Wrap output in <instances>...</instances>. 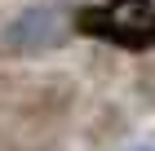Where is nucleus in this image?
<instances>
[{
    "label": "nucleus",
    "instance_id": "f257e3e1",
    "mask_svg": "<svg viewBox=\"0 0 155 151\" xmlns=\"http://www.w3.org/2000/svg\"><path fill=\"white\" fill-rule=\"evenodd\" d=\"M80 102H84V89L75 76H62V71H27V84L13 102L9 125L22 142H36V138H53V133H67L71 120L80 116Z\"/></svg>",
    "mask_w": 155,
    "mask_h": 151
},
{
    "label": "nucleus",
    "instance_id": "f03ea898",
    "mask_svg": "<svg viewBox=\"0 0 155 151\" xmlns=\"http://www.w3.org/2000/svg\"><path fill=\"white\" fill-rule=\"evenodd\" d=\"M75 0H31L0 22V67H27L36 58L62 53L75 40Z\"/></svg>",
    "mask_w": 155,
    "mask_h": 151
},
{
    "label": "nucleus",
    "instance_id": "423d86ee",
    "mask_svg": "<svg viewBox=\"0 0 155 151\" xmlns=\"http://www.w3.org/2000/svg\"><path fill=\"white\" fill-rule=\"evenodd\" d=\"M22 84H27V67H0V120H9Z\"/></svg>",
    "mask_w": 155,
    "mask_h": 151
},
{
    "label": "nucleus",
    "instance_id": "0eeeda50",
    "mask_svg": "<svg viewBox=\"0 0 155 151\" xmlns=\"http://www.w3.org/2000/svg\"><path fill=\"white\" fill-rule=\"evenodd\" d=\"M0 151H27V142L18 138L9 125H0Z\"/></svg>",
    "mask_w": 155,
    "mask_h": 151
},
{
    "label": "nucleus",
    "instance_id": "6e6552de",
    "mask_svg": "<svg viewBox=\"0 0 155 151\" xmlns=\"http://www.w3.org/2000/svg\"><path fill=\"white\" fill-rule=\"evenodd\" d=\"M129 151H155V147H129Z\"/></svg>",
    "mask_w": 155,
    "mask_h": 151
},
{
    "label": "nucleus",
    "instance_id": "39448f33",
    "mask_svg": "<svg viewBox=\"0 0 155 151\" xmlns=\"http://www.w3.org/2000/svg\"><path fill=\"white\" fill-rule=\"evenodd\" d=\"M124 80H129V98L137 111L155 116V53H137L129 71H124Z\"/></svg>",
    "mask_w": 155,
    "mask_h": 151
},
{
    "label": "nucleus",
    "instance_id": "7ed1b4c3",
    "mask_svg": "<svg viewBox=\"0 0 155 151\" xmlns=\"http://www.w3.org/2000/svg\"><path fill=\"white\" fill-rule=\"evenodd\" d=\"M71 22L75 36L115 53H155V0H75Z\"/></svg>",
    "mask_w": 155,
    "mask_h": 151
},
{
    "label": "nucleus",
    "instance_id": "20e7f679",
    "mask_svg": "<svg viewBox=\"0 0 155 151\" xmlns=\"http://www.w3.org/2000/svg\"><path fill=\"white\" fill-rule=\"evenodd\" d=\"M133 133V111L115 98H93V107L80 116V142L89 151H111Z\"/></svg>",
    "mask_w": 155,
    "mask_h": 151
}]
</instances>
